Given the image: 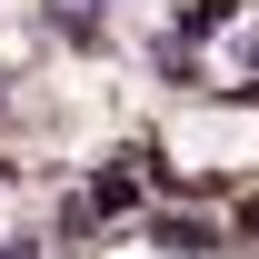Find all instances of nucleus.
I'll use <instances>...</instances> for the list:
<instances>
[{
    "label": "nucleus",
    "mask_w": 259,
    "mask_h": 259,
    "mask_svg": "<svg viewBox=\"0 0 259 259\" xmlns=\"http://www.w3.org/2000/svg\"><path fill=\"white\" fill-rule=\"evenodd\" d=\"M220 20H229V0H199L190 20H180V40H209V30H220ZM180 40H169V50H180Z\"/></svg>",
    "instance_id": "nucleus-1"
}]
</instances>
